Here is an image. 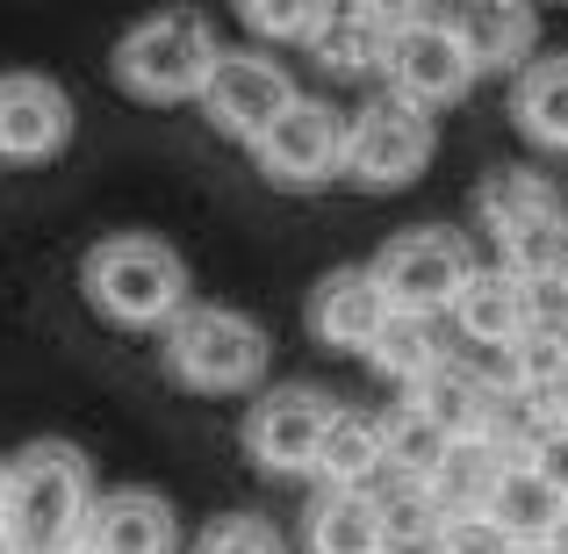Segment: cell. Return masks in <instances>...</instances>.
Wrapping results in <instances>:
<instances>
[{
  "label": "cell",
  "instance_id": "9",
  "mask_svg": "<svg viewBox=\"0 0 568 554\" xmlns=\"http://www.w3.org/2000/svg\"><path fill=\"white\" fill-rule=\"evenodd\" d=\"M288 109H295V80H288V66L266 58V51H223L216 72H209V87H202L209 130L231 138V144H260Z\"/></svg>",
  "mask_w": 568,
  "mask_h": 554
},
{
  "label": "cell",
  "instance_id": "12",
  "mask_svg": "<svg viewBox=\"0 0 568 554\" xmlns=\"http://www.w3.org/2000/svg\"><path fill=\"white\" fill-rule=\"evenodd\" d=\"M72 138V101L58 80L43 72H8L0 80V159L14 167H37V159H58Z\"/></svg>",
  "mask_w": 568,
  "mask_h": 554
},
{
  "label": "cell",
  "instance_id": "16",
  "mask_svg": "<svg viewBox=\"0 0 568 554\" xmlns=\"http://www.w3.org/2000/svg\"><path fill=\"white\" fill-rule=\"evenodd\" d=\"M497 396H504V389H497V382H483V374H475L468 361H454V353H446V361L432 367L425 382L403 389V403H410L417 417H432V425H439L454 446H460V440H475V432L489 425Z\"/></svg>",
  "mask_w": 568,
  "mask_h": 554
},
{
  "label": "cell",
  "instance_id": "11",
  "mask_svg": "<svg viewBox=\"0 0 568 554\" xmlns=\"http://www.w3.org/2000/svg\"><path fill=\"white\" fill-rule=\"evenodd\" d=\"M396 318L375 281V266H332V274H317V289H310V339L332 353H361L382 339V324Z\"/></svg>",
  "mask_w": 568,
  "mask_h": 554
},
{
  "label": "cell",
  "instance_id": "1",
  "mask_svg": "<svg viewBox=\"0 0 568 554\" xmlns=\"http://www.w3.org/2000/svg\"><path fill=\"white\" fill-rule=\"evenodd\" d=\"M94 475L72 440H29L8 461V541L22 554H72L87 541Z\"/></svg>",
  "mask_w": 568,
  "mask_h": 554
},
{
  "label": "cell",
  "instance_id": "22",
  "mask_svg": "<svg viewBox=\"0 0 568 554\" xmlns=\"http://www.w3.org/2000/svg\"><path fill=\"white\" fill-rule=\"evenodd\" d=\"M317 475L324 490H375L382 475H388V461H382V417H367V411H338L332 417V432H324V446H317Z\"/></svg>",
  "mask_w": 568,
  "mask_h": 554
},
{
  "label": "cell",
  "instance_id": "19",
  "mask_svg": "<svg viewBox=\"0 0 568 554\" xmlns=\"http://www.w3.org/2000/svg\"><path fill=\"white\" fill-rule=\"evenodd\" d=\"M511 123L540 152H568V51H540L511 80Z\"/></svg>",
  "mask_w": 568,
  "mask_h": 554
},
{
  "label": "cell",
  "instance_id": "7",
  "mask_svg": "<svg viewBox=\"0 0 568 554\" xmlns=\"http://www.w3.org/2000/svg\"><path fill=\"white\" fill-rule=\"evenodd\" d=\"M382 72H388V94L425 109V115L460 109V101L475 94V66H468V51H460V37L446 29V14H396Z\"/></svg>",
  "mask_w": 568,
  "mask_h": 554
},
{
  "label": "cell",
  "instance_id": "27",
  "mask_svg": "<svg viewBox=\"0 0 568 554\" xmlns=\"http://www.w3.org/2000/svg\"><path fill=\"white\" fill-rule=\"evenodd\" d=\"M317 22H324V0H252L245 8V29L252 37H266V43H303L310 51V37H317Z\"/></svg>",
  "mask_w": 568,
  "mask_h": 554
},
{
  "label": "cell",
  "instance_id": "29",
  "mask_svg": "<svg viewBox=\"0 0 568 554\" xmlns=\"http://www.w3.org/2000/svg\"><path fill=\"white\" fill-rule=\"evenodd\" d=\"M432 554H511V541H504L489 518H446V526L432 533Z\"/></svg>",
  "mask_w": 568,
  "mask_h": 554
},
{
  "label": "cell",
  "instance_id": "20",
  "mask_svg": "<svg viewBox=\"0 0 568 554\" xmlns=\"http://www.w3.org/2000/svg\"><path fill=\"white\" fill-rule=\"evenodd\" d=\"M483 518H489V526H497L511 547H547V541H555V526L568 518V504L547 490V475L532 469V461H518V469L497 475V497H489Z\"/></svg>",
  "mask_w": 568,
  "mask_h": 554
},
{
  "label": "cell",
  "instance_id": "2",
  "mask_svg": "<svg viewBox=\"0 0 568 554\" xmlns=\"http://www.w3.org/2000/svg\"><path fill=\"white\" fill-rule=\"evenodd\" d=\"M80 289H87V303L109 324H123V332H166L187 310V260L166 238L123 231V238H101V245L87 252Z\"/></svg>",
  "mask_w": 568,
  "mask_h": 554
},
{
  "label": "cell",
  "instance_id": "17",
  "mask_svg": "<svg viewBox=\"0 0 568 554\" xmlns=\"http://www.w3.org/2000/svg\"><path fill=\"white\" fill-rule=\"evenodd\" d=\"M475 216H483V231L504 245V238L532 231V223H547V216H568V202H561V188L547 181V173H532V167H497L483 188H475Z\"/></svg>",
  "mask_w": 568,
  "mask_h": 554
},
{
  "label": "cell",
  "instance_id": "3",
  "mask_svg": "<svg viewBox=\"0 0 568 554\" xmlns=\"http://www.w3.org/2000/svg\"><path fill=\"white\" fill-rule=\"evenodd\" d=\"M159 361L194 396H252L266 382L274 339H266L260 318H245L231 303H187L159 339Z\"/></svg>",
  "mask_w": 568,
  "mask_h": 554
},
{
  "label": "cell",
  "instance_id": "13",
  "mask_svg": "<svg viewBox=\"0 0 568 554\" xmlns=\"http://www.w3.org/2000/svg\"><path fill=\"white\" fill-rule=\"evenodd\" d=\"M446 29L460 37L475 80H483V72L518 80V72L540 58V8H526V0H468V8L446 14Z\"/></svg>",
  "mask_w": 568,
  "mask_h": 554
},
{
  "label": "cell",
  "instance_id": "35",
  "mask_svg": "<svg viewBox=\"0 0 568 554\" xmlns=\"http://www.w3.org/2000/svg\"><path fill=\"white\" fill-rule=\"evenodd\" d=\"M511 554H547V547H511Z\"/></svg>",
  "mask_w": 568,
  "mask_h": 554
},
{
  "label": "cell",
  "instance_id": "25",
  "mask_svg": "<svg viewBox=\"0 0 568 554\" xmlns=\"http://www.w3.org/2000/svg\"><path fill=\"white\" fill-rule=\"evenodd\" d=\"M454 454V440H446L432 417H417L410 403H396V411L382 417V461L388 475H410V483H432V469Z\"/></svg>",
  "mask_w": 568,
  "mask_h": 554
},
{
  "label": "cell",
  "instance_id": "18",
  "mask_svg": "<svg viewBox=\"0 0 568 554\" xmlns=\"http://www.w3.org/2000/svg\"><path fill=\"white\" fill-rule=\"evenodd\" d=\"M303 541L310 554H396L382 533L375 490H317L303 512Z\"/></svg>",
  "mask_w": 568,
  "mask_h": 554
},
{
  "label": "cell",
  "instance_id": "34",
  "mask_svg": "<svg viewBox=\"0 0 568 554\" xmlns=\"http://www.w3.org/2000/svg\"><path fill=\"white\" fill-rule=\"evenodd\" d=\"M0 554H22V547H14V541H8V533H0Z\"/></svg>",
  "mask_w": 568,
  "mask_h": 554
},
{
  "label": "cell",
  "instance_id": "21",
  "mask_svg": "<svg viewBox=\"0 0 568 554\" xmlns=\"http://www.w3.org/2000/svg\"><path fill=\"white\" fill-rule=\"evenodd\" d=\"M388 29H396L388 8H324L317 37H310V58H317L324 72H338V80H353V72H382Z\"/></svg>",
  "mask_w": 568,
  "mask_h": 554
},
{
  "label": "cell",
  "instance_id": "31",
  "mask_svg": "<svg viewBox=\"0 0 568 554\" xmlns=\"http://www.w3.org/2000/svg\"><path fill=\"white\" fill-rule=\"evenodd\" d=\"M532 417H540V432H568V374L547 389L540 403H532Z\"/></svg>",
  "mask_w": 568,
  "mask_h": 554
},
{
  "label": "cell",
  "instance_id": "36",
  "mask_svg": "<svg viewBox=\"0 0 568 554\" xmlns=\"http://www.w3.org/2000/svg\"><path fill=\"white\" fill-rule=\"evenodd\" d=\"M72 554H94V547H87V541H80V547H72Z\"/></svg>",
  "mask_w": 568,
  "mask_h": 554
},
{
  "label": "cell",
  "instance_id": "28",
  "mask_svg": "<svg viewBox=\"0 0 568 554\" xmlns=\"http://www.w3.org/2000/svg\"><path fill=\"white\" fill-rule=\"evenodd\" d=\"M194 554H288V541H281L266 518H252V512H231V518H216V526L194 541Z\"/></svg>",
  "mask_w": 568,
  "mask_h": 554
},
{
  "label": "cell",
  "instance_id": "8",
  "mask_svg": "<svg viewBox=\"0 0 568 554\" xmlns=\"http://www.w3.org/2000/svg\"><path fill=\"white\" fill-rule=\"evenodd\" d=\"M332 417H338V403L324 396V389L281 382V389H260V396H252L237 440H245V461L260 475H310L317 469L324 432H332Z\"/></svg>",
  "mask_w": 568,
  "mask_h": 554
},
{
  "label": "cell",
  "instance_id": "33",
  "mask_svg": "<svg viewBox=\"0 0 568 554\" xmlns=\"http://www.w3.org/2000/svg\"><path fill=\"white\" fill-rule=\"evenodd\" d=\"M547 554H568V518L555 526V541H547Z\"/></svg>",
  "mask_w": 568,
  "mask_h": 554
},
{
  "label": "cell",
  "instance_id": "10",
  "mask_svg": "<svg viewBox=\"0 0 568 554\" xmlns=\"http://www.w3.org/2000/svg\"><path fill=\"white\" fill-rule=\"evenodd\" d=\"M266 188H324L346 181V115L317 94H295V109L252 144Z\"/></svg>",
  "mask_w": 568,
  "mask_h": 554
},
{
  "label": "cell",
  "instance_id": "30",
  "mask_svg": "<svg viewBox=\"0 0 568 554\" xmlns=\"http://www.w3.org/2000/svg\"><path fill=\"white\" fill-rule=\"evenodd\" d=\"M532 469H540L547 490L568 504V432H540V446H532Z\"/></svg>",
  "mask_w": 568,
  "mask_h": 554
},
{
  "label": "cell",
  "instance_id": "23",
  "mask_svg": "<svg viewBox=\"0 0 568 554\" xmlns=\"http://www.w3.org/2000/svg\"><path fill=\"white\" fill-rule=\"evenodd\" d=\"M497 475H504V461L489 454V446L460 440L454 454L432 469V483H425V497H432V512H439V526H446V518H483L489 497H497Z\"/></svg>",
  "mask_w": 568,
  "mask_h": 554
},
{
  "label": "cell",
  "instance_id": "15",
  "mask_svg": "<svg viewBox=\"0 0 568 554\" xmlns=\"http://www.w3.org/2000/svg\"><path fill=\"white\" fill-rule=\"evenodd\" d=\"M94 554H181V512L159 490H101L87 512Z\"/></svg>",
  "mask_w": 568,
  "mask_h": 554
},
{
  "label": "cell",
  "instance_id": "32",
  "mask_svg": "<svg viewBox=\"0 0 568 554\" xmlns=\"http://www.w3.org/2000/svg\"><path fill=\"white\" fill-rule=\"evenodd\" d=\"M0 533H8V461H0Z\"/></svg>",
  "mask_w": 568,
  "mask_h": 554
},
{
  "label": "cell",
  "instance_id": "6",
  "mask_svg": "<svg viewBox=\"0 0 568 554\" xmlns=\"http://www.w3.org/2000/svg\"><path fill=\"white\" fill-rule=\"evenodd\" d=\"M432 152H439V123L396 94H375L367 109L346 115V181H361L375 194L410 188L432 167Z\"/></svg>",
  "mask_w": 568,
  "mask_h": 554
},
{
  "label": "cell",
  "instance_id": "4",
  "mask_svg": "<svg viewBox=\"0 0 568 554\" xmlns=\"http://www.w3.org/2000/svg\"><path fill=\"white\" fill-rule=\"evenodd\" d=\"M216 58H223V43H216V29H209V14L173 8V14H152V22L123 29L109 66H115V87H123V94L173 109V101H202Z\"/></svg>",
  "mask_w": 568,
  "mask_h": 554
},
{
  "label": "cell",
  "instance_id": "24",
  "mask_svg": "<svg viewBox=\"0 0 568 554\" xmlns=\"http://www.w3.org/2000/svg\"><path fill=\"white\" fill-rule=\"evenodd\" d=\"M446 361V332H439V318H410V310H396V318L382 324V339L367 346V367L382 374V382H396V389H410V382H425L432 367Z\"/></svg>",
  "mask_w": 568,
  "mask_h": 554
},
{
  "label": "cell",
  "instance_id": "5",
  "mask_svg": "<svg viewBox=\"0 0 568 554\" xmlns=\"http://www.w3.org/2000/svg\"><path fill=\"white\" fill-rule=\"evenodd\" d=\"M367 266H375L388 310H410V318H446L460 281L475 274L468 238L446 231V223H410V231H396Z\"/></svg>",
  "mask_w": 568,
  "mask_h": 554
},
{
  "label": "cell",
  "instance_id": "26",
  "mask_svg": "<svg viewBox=\"0 0 568 554\" xmlns=\"http://www.w3.org/2000/svg\"><path fill=\"white\" fill-rule=\"evenodd\" d=\"M375 512H382L388 547H432V533H439V512H432L425 483H410V475H382L375 483Z\"/></svg>",
  "mask_w": 568,
  "mask_h": 554
},
{
  "label": "cell",
  "instance_id": "14",
  "mask_svg": "<svg viewBox=\"0 0 568 554\" xmlns=\"http://www.w3.org/2000/svg\"><path fill=\"white\" fill-rule=\"evenodd\" d=\"M446 324H454L468 346H489V353H511L518 339L540 324V295L526 289V281H511L504 266H475L468 281H460L454 310H446Z\"/></svg>",
  "mask_w": 568,
  "mask_h": 554
}]
</instances>
